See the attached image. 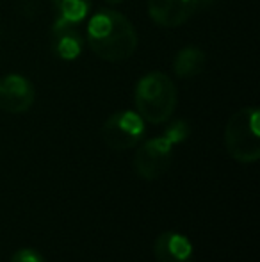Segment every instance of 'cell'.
<instances>
[{"label": "cell", "mask_w": 260, "mask_h": 262, "mask_svg": "<svg viewBox=\"0 0 260 262\" xmlns=\"http://www.w3.org/2000/svg\"><path fill=\"white\" fill-rule=\"evenodd\" d=\"M89 49L107 62H122L137 49V32L132 21L122 13L102 9L89 20L86 29Z\"/></svg>", "instance_id": "obj_1"}, {"label": "cell", "mask_w": 260, "mask_h": 262, "mask_svg": "<svg viewBox=\"0 0 260 262\" xmlns=\"http://www.w3.org/2000/svg\"><path fill=\"white\" fill-rule=\"evenodd\" d=\"M137 114L153 125L164 123L177 107V88L171 77L162 72H150L137 82L134 91Z\"/></svg>", "instance_id": "obj_2"}, {"label": "cell", "mask_w": 260, "mask_h": 262, "mask_svg": "<svg viewBox=\"0 0 260 262\" xmlns=\"http://www.w3.org/2000/svg\"><path fill=\"white\" fill-rule=\"evenodd\" d=\"M260 113L257 107H244L232 114L225 128V146L235 161L251 164L260 159Z\"/></svg>", "instance_id": "obj_3"}, {"label": "cell", "mask_w": 260, "mask_h": 262, "mask_svg": "<svg viewBox=\"0 0 260 262\" xmlns=\"http://www.w3.org/2000/svg\"><path fill=\"white\" fill-rule=\"evenodd\" d=\"M145 136V120L134 111H118L102 127V138L109 148L116 152L130 150L139 145Z\"/></svg>", "instance_id": "obj_4"}, {"label": "cell", "mask_w": 260, "mask_h": 262, "mask_svg": "<svg viewBox=\"0 0 260 262\" xmlns=\"http://www.w3.org/2000/svg\"><path fill=\"white\" fill-rule=\"evenodd\" d=\"M173 159V143L166 136L152 138L139 146L134 156V168L145 180H155L164 175Z\"/></svg>", "instance_id": "obj_5"}, {"label": "cell", "mask_w": 260, "mask_h": 262, "mask_svg": "<svg viewBox=\"0 0 260 262\" xmlns=\"http://www.w3.org/2000/svg\"><path fill=\"white\" fill-rule=\"evenodd\" d=\"M34 86L18 73L0 77V109L9 114L27 113L34 104Z\"/></svg>", "instance_id": "obj_6"}, {"label": "cell", "mask_w": 260, "mask_h": 262, "mask_svg": "<svg viewBox=\"0 0 260 262\" xmlns=\"http://www.w3.org/2000/svg\"><path fill=\"white\" fill-rule=\"evenodd\" d=\"M200 9V0H148L150 18L164 29L180 27Z\"/></svg>", "instance_id": "obj_7"}, {"label": "cell", "mask_w": 260, "mask_h": 262, "mask_svg": "<svg viewBox=\"0 0 260 262\" xmlns=\"http://www.w3.org/2000/svg\"><path fill=\"white\" fill-rule=\"evenodd\" d=\"M84 39L80 36L79 24H73L64 18L54 24L52 27V50L57 57L64 61H75L82 54Z\"/></svg>", "instance_id": "obj_8"}, {"label": "cell", "mask_w": 260, "mask_h": 262, "mask_svg": "<svg viewBox=\"0 0 260 262\" xmlns=\"http://www.w3.org/2000/svg\"><path fill=\"white\" fill-rule=\"evenodd\" d=\"M153 253L157 262H191L193 245L178 232H164L155 239Z\"/></svg>", "instance_id": "obj_9"}, {"label": "cell", "mask_w": 260, "mask_h": 262, "mask_svg": "<svg viewBox=\"0 0 260 262\" xmlns=\"http://www.w3.org/2000/svg\"><path fill=\"white\" fill-rule=\"evenodd\" d=\"M207 62V55L198 47H185L173 59V72L180 79H193L200 75Z\"/></svg>", "instance_id": "obj_10"}, {"label": "cell", "mask_w": 260, "mask_h": 262, "mask_svg": "<svg viewBox=\"0 0 260 262\" xmlns=\"http://www.w3.org/2000/svg\"><path fill=\"white\" fill-rule=\"evenodd\" d=\"M59 18H64L73 24H80L86 20L91 11V0H52Z\"/></svg>", "instance_id": "obj_11"}, {"label": "cell", "mask_w": 260, "mask_h": 262, "mask_svg": "<svg viewBox=\"0 0 260 262\" xmlns=\"http://www.w3.org/2000/svg\"><path fill=\"white\" fill-rule=\"evenodd\" d=\"M164 136H166V138L170 139V141L173 143V145H178V143L185 141V138L189 136L187 123H185V121H182V120L173 121V123H171L170 127L166 128Z\"/></svg>", "instance_id": "obj_12"}, {"label": "cell", "mask_w": 260, "mask_h": 262, "mask_svg": "<svg viewBox=\"0 0 260 262\" xmlns=\"http://www.w3.org/2000/svg\"><path fill=\"white\" fill-rule=\"evenodd\" d=\"M11 262H46L45 257L32 248H21L11 257Z\"/></svg>", "instance_id": "obj_13"}, {"label": "cell", "mask_w": 260, "mask_h": 262, "mask_svg": "<svg viewBox=\"0 0 260 262\" xmlns=\"http://www.w3.org/2000/svg\"><path fill=\"white\" fill-rule=\"evenodd\" d=\"M214 0H200V6L201 7H205V6H208V4H212Z\"/></svg>", "instance_id": "obj_14"}, {"label": "cell", "mask_w": 260, "mask_h": 262, "mask_svg": "<svg viewBox=\"0 0 260 262\" xmlns=\"http://www.w3.org/2000/svg\"><path fill=\"white\" fill-rule=\"evenodd\" d=\"M105 2H107V4H111V6H112V4H122L123 0H105Z\"/></svg>", "instance_id": "obj_15"}]
</instances>
